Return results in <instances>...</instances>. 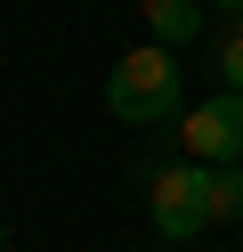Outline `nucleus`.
<instances>
[{
	"label": "nucleus",
	"mask_w": 243,
	"mask_h": 252,
	"mask_svg": "<svg viewBox=\"0 0 243 252\" xmlns=\"http://www.w3.org/2000/svg\"><path fill=\"white\" fill-rule=\"evenodd\" d=\"M178 147H187V163H243V90H219V98L187 106Z\"/></svg>",
	"instance_id": "7ed1b4c3"
},
{
	"label": "nucleus",
	"mask_w": 243,
	"mask_h": 252,
	"mask_svg": "<svg viewBox=\"0 0 243 252\" xmlns=\"http://www.w3.org/2000/svg\"><path fill=\"white\" fill-rule=\"evenodd\" d=\"M211 8H227V17H243V0H211Z\"/></svg>",
	"instance_id": "0eeeda50"
},
{
	"label": "nucleus",
	"mask_w": 243,
	"mask_h": 252,
	"mask_svg": "<svg viewBox=\"0 0 243 252\" xmlns=\"http://www.w3.org/2000/svg\"><path fill=\"white\" fill-rule=\"evenodd\" d=\"M146 220H154V236L162 244H194V236L211 228V212H203V163H154L146 171Z\"/></svg>",
	"instance_id": "f03ea898"
},
{
	"label": "nucleus",
	"mask_w": 243,
	"mask_h": 252,
	"mask_svg": "<svg viewBox=\"0 0 243 252\" xmlns=\"http://www.w3.org/2000/svg\"><path fill=\"white\" fill-rule=\"evenodd\" d=\"M203 212L211 228H243V163H203Z\"/></svg>",
	"instance_id": "39448f33"
},
{
	"label": "nucleus",
	"mask_w": 243,
	"mask_h": 252,
	"mask_svg": "<svg viewBox=\"0 0 243 252\" xmlns=\"http://www.w3.org/2000/svg\"><path fill=\"white\" fill-rule=\"evenodd\" d=\"M211 65H219V82H227V90H243V17H235V25L219 33V49H211Z\"/></svg>",
	"instance_id": "423d86ee"
},
{
	"label": "nucleus",
	"mask_w": 243,
	"mask_h": 252,
	"mask_svg": "<svg viewBox=\"0 0 243 252\" xmlns=\"http://www.w3.org/2000/svg\"><path fill=\"white\" fill-rule=\"evenodd\" d=\"M0 252H8V220H0Z\"/></svg>",
	"instance_id": "6e6552de"
},
{
	"label": "nucleus",
	"mask_w": 243,
	"mask_h": 252,
	"mask_svg": "<svg viewBox=\"0 0 243 252\" xmlns=\"http://www.w3.org/2000/svg\"><path fill=\"white\" fill-rule=\"evenodd\" d=\"M178 90H187V65H178V49H162V41L130 49L122 65L106 73V106L122 122H138V130H154V122L178 114Z\"/></svg>",
	"instance_id": "f257e3e1"
},
{
	"label": "nucleus",
	"mask_w": 243,
	"mask_h": 252,
	"mask_svg": "<svg viewBox=\"0 0 243 252\" xmlns=\"http://www.w3.org/2000/svg\"><path fill=\"white\" fill-rule=\"evenodd\" d=\"M138 17H146V41H162V49H187V41L211 33L203 0H138Z\"/></svg>",
	"instance_id": "20e7f679"
}]
</instances>
